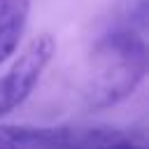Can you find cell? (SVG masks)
Wrapping results in <instances>:
<instances>
[{"mask_svg":"<svg viewBox=\"0 0 149 149\" xmlns=\"http://www.w3.org/2000/svg\"><path fill=\"white\" fill-rule=\"evenodd\" d=\"M72 126H0V149H65Z\"/></svg>","mask_w":149,"mask_h":149,"instance_id":"cell-3","label":"cell"},{"mask_svg":"<svg viewBox=\"0 0 149 149\" xmlns=\"http://www.w3.org/2000/svg\"><path fill=\"white\" fill-rule=\"evenodd\" d=\"M56 54V40L51 35L35 37L0 77V119L21 107L35 91L42 72Z\"/></svg>","mask_w":149,"mask_h":149,"instance_id":"cell-2","label":"cell"},{"mask_svg":"<svg viewBox=\"0 0 149 149\" xmlns=\"http://www.w3.org/2000/svg\"><path fill=\"white\" fill-rule=\"evenodd\" d=\"M30 0H0V63H5L26 33Z\"/></svg>","mask_w":149,"mask_h":149,"instance_id":"cell-4","label":"cell"},{"mask_svg":"<svg viewBox=\"0 0 149 149\" xmlns=\"http://www.w3.org/2000/svg\"><path fill=\"white\" fill-rule=\"evenodd\" d=\"M147 0H123L93 44L84 98L91 109H107L135 93L149 65Z\"/></svg>","mask_w":149,"mask_h":149,"instance_id":"cell-1","label":"cell"},{"mask_svg":"<svg viewBox=\"0 0 149 149\" xmlns=\"http://www.w3.org/2000/svg\"><path fill=\"white\" fill-rule=\"evenodd\" d=\"M93 149H147V144H144V140L140 135H133V133L119 128L109 140L95 144Z\"/></svg>","mask_w":149,"mask_h":149,"instance_id":"cell-5","label":"cell"}]
</instances>
